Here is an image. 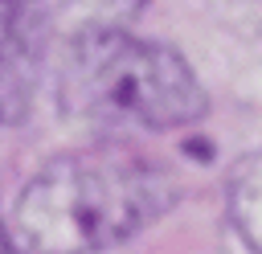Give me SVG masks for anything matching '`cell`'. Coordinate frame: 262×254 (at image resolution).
<instances>
[{
  "label": "cell",
  "mask_w": 262,
  "mask_h": 254,
  "mask_svg": "<svg viewBox=\"0 0 262 254\" xmlns=\"http://www.w3.org/2000/svg\"><path fill=\"white\" fill-rule=\"evenodd\" d=\"M57 94L74 119L106 131L184 127L209 107L196 74L176 49L111 25H82L66 41Z\"/></svg>",
  "instance_id": "cell-2"
},
{
  "label": "cell",
  "mask_w": 262,
  "mask_h": 254,
  "mask_svg": "<svg viewBox=\"0 0 262 254\" xmlns=\"http://www.w3.org/2000/svg\"><path fill=\"white\" fill-rule=\"evenodd\" d=\"M70 4L74 12H82V25H111V29H123V20L147 8V0H70Z\"/></svg>",
  "instance_id": "cell-5"
},
{
  "label": "cell",
  "mask_w": 262,
  "mask_h": 254,
  "mask_svg": "<svg viewBox=\"0 0 262 254\" xmlns=\"http://www.w3.org/2000/svg\"><path fill=\"white\" fill-rule=\"evenodd\" d=\"M176 201V180L123 147L49 160L16 197L12 229L33 254H98L151 225Z\"/></svg>",
  "instance_id": "cell-1"
},
{
  "label": "cell",
  "mask_w": 262,
  "mask_h": 254,
  "mask_svg": "<svg viewBox=\"0 0 262 254\" xmlns=\"http://www.w3.org/2000/svg\"><path fill=\"white\" fill-rule=\"evenodd\" d=\"M225 209L250 254H262V147L242 156L225 176Z\"/></svg>",
  "instance_id": "cell-4"
},
{
  "label": "cell",
  "mask_w": 262,
  "mask_h": 254,
  "mask_svg": "<svg viewBox=\"0 0 262 254\" xmlns=\"http://www.w3.org/2000/svg\"><path fill=\"white\" fill-rule=\"evenodd\" d=\"M37 49V0H0V119L25 107Z\"/></svg>",
  "instance_id": "cell-3"
},
{
  "label": "cell",
  "mask_w": 262,
  "mask_h": 254,
  "mask_svg": "<svg viewBox=\"0 0 262 254\" xmlns=\"http://www.w3.org/2000/svg\"><path fill=\"white\" fill-rule=\"evenodd\" d=\"M0 254H16V250H12V238H8L4 229H0Z\"/></svg>",
  "instance_id": "cell-6"
}]
</instances>
